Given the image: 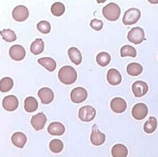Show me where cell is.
<instances>
[{
	"label": "cell",
	"instance_id": "cell-19",
	"mask_svg": "<svg viewBox=\"0 0 158 157\" xmlns=\"http://www.w3.org/2000/svg\"><path fill=\"white\" fill-rule=\"evenodd\" d=\"M68 54H69L71 61L76 65L80 64V63L82 62V55L77 48H75V47L70 48L68 51Z\"/></svg>",
	"mask_w": 158,
	"mask_h": 157
},
{
	"label": "cell",
	"instance_id": "cell-25",
	"mask_svg": "<svg viewBox=\"0 0 158 157\" xmlns=\"http://www.w3.org/2000/svg\"><path fill=\"white\" fill-rule=\"evenodd\" d=\"M127 73L131 76H138L143 71V68L140 64L131 63L127 68Z\"/></svg>",
	"mask_w": 158,
	"mask_h": 157
},
{
	"label": "cell",
	"instance_id": "cell-27",
	"mask_svg": "<svg viewBox=\"0 0 158 157\" xmlns=\"http://www.w3.org/2000/svg\"><path fill=\"white\" fill-rule=\"evenodd\" d=\"M14 86V81L11 78L5 77L0 81V91L5 93L10 91Z\"/></svg>",
	"mask_w": 158,
	"mask_h": 157
},
{
	"label": "cell",
	"instance_id": "cell-33",
	"mask_svg": "<svg viewBox=\"0 0 158 157\" xmlns=\"http://www.w3.org/2000/svg\"><path fill=\"white\" fill-rule=\"evenodd\" d=\"M90 26L93 29V30H96V31H99V30H102V26H103V23H102V21L98 20V19H93L91 21V23H90Z\"/></svg>",
	"mask_w": 158,
	"mask_h": 157
},
{
	"label": "cell",
	"instance_id": "cell-16",
	"mask_svg": "<svg viewBox=\"0 0 158 157\" xmlns=\"http://www.w3.org/2000/svg\"><path fill=\"white\" fill-rule=\"evenodd\" d=\"M108 83L113 86H116L120 84L122 82V76L118 70L114 68H111L107 72L106 76Z\"/></svg>",
	"mask_w": 158,
	"mask_h": 157
},
{
	"label": "cell",
	"instance_id": "cell-22",
	"mask_svg": "<svg viewBox=\"0 0 158 157\" xmlns=\"http://www.w3.org/2000/svg\"><path fill=\"white\" fill-rule=\"evenodd\" d=\"M24 107L26 112L28 113H33L35 110H37L38 108V102L37 99L34 97H27L25 100Z\"/></svg>",
	"mask_w": 158,
	"mask_h": 157
},
{
	"label": "cell",
	"instance_id": "cell-8",
	"mask_svg": "<svg viewBox=\"0 0 158 157\" xmlns=\"http://www.w3.org/2000/svg\"><path fill=\"white\" fill-rule=\"evenodd\" d=\"M12 17L17 22H24L29 18L28 9L23 5H19L13 10Z\"/></svg>",
	"mask_w": 158,
	"mask_h": 157
},
{
	"label": "cell",
	"instance_id": "cell-18",
	"mask_svg": "<svg viewBox=\"0 0 158 157\" xmlns=\"http://www.w3.org/2000/svg\"><path fill=\"white\" fill-rule=\"evenodd\" d=\"M11 141L15 146L19 148H23L27 142V137L23 133L17 132L12 135Z\"/></svg>",
	"mask_w": 158,
	"mask_h": 157
},
{
	"label": "cell",
	"instance_id": "cell-21",
	"mask_svg": "<svg viewBox=\"0 0 158 157\" xmlns=\"http://www.w3.org/2000/svg\"><path fill=\"white\" fill-rule=\"evenodd\" d=\"M37 62L45 68L48 72H53L56 68V61L50 57H42L38 59Z\"/></svg>",
	"mask_w": 158,
	"mask_h": 157
},
{
	"label": "cell",
	"instance_id": "cell-15",
	"mask_svg": "<svg viewBox=\"0 0 158 157\" xmlns=\"http://www.w3.org/2000/svg\"><path fill=\"white\" fill-rule=\"evenodd\" d=\"M38 97L43 104H49L53 101L54 93L48 87H42L38 91Z\"/></svg>",
	"mask_w": 158,
	"mask_h": 157
},
{
	"label": "cell",
	"instance_id": "cell-28",
	"mask_svg": "<svg viewBox=\"0 0 158 157\" xmlns=\"http://www.w3.org/2000/svg\"><path fill=\"white\" fill-rule=\"evenodd\" d=\"M0 34H1L4 41H6V42H13V41L17 40V36H16L15 33L10 29L0 31Z\"/></svg>",
	"mask_w": 158,
	"mask_h": 157
},
{
	"label": "cell",
	"instance_id": "cell-10",
	"mask_svg": "<svg viewBox=\"0 0 158 157\" xmlns=\"http://www.w3.org/2000/svg\"><path fill=\"white\" fill-rule=\"evenodd\" d=\"M9 54L10 58L14 60L20 61L26 56V50L20 44H15L10 48Z\"/></svg>",
	"mask_w": 158,
	"mask_h": 157
},
{
	"label": "cell",
	"instance_id": "cell-26",
	"mask_svg": "<svg viewBox=\"0 0 158 157\" xmlns=\"http://www.w3.org/2000/svg\"><path fill=\"white\" fill-rule=\"evenodd\" d=\"M110 60H111V58H110V54L105 52H99L96 56L97 63H98V64L100 65L101 67L107 66L110 64Z\"/></svg>",
	"mask_w": 158,
	"mask_h": 157
},
{
	"label": "cell",
	"instance_id": "cell-32",
	"mask_svg": "<svg viewBox=\"0 0 158 157\" xmlns=\"http://www.w3.org/2000/svg\"><path fill=\"white\" fill-rule=\"evenodd\" d=\"M37 30H39L41 33H44V34H47L51 30L50 24L47 21H41V22H38L37 25Z\"/></svg>",
	"mask_w": 158,
	"mask_h": 157
},
{
	"label": "cell",
	"instance_id": "cell-35",
	"mask_svg": "<svg viewBox=\"0 0 158 157\" xmlns=\"http://www.w3.org/2000/svg\"><path fill=\"white\" fill-rule=\"evenodd\" d=\"M97 2H99H99H100V3H102V2H106V1H105V0H104V1H99V0H98V1H97Z\"/></svg>",
	"mask_w": 158,
	"mask_h": 157
},
{
	"label": "cell",
	"instance_id": "cell-13",
	"mask_svg": "<svg viewBox=\"0 0 158 157\" xmlns=\"http://www.w3.org/2000/svg\"><path fill=\"white\" fill-rule=\"evenodd\" d=\"M110 107L112 111H114L116 114L123 113L127 108V102L123 98L116 97L111 100L110 102Z\"/></svg>",
	"mask_w": 158,
	"mask_h": 157
},
{
	"label": "cell",
	"instance_id": "cell-1",
	"mask_svg": "<svg viewBox=\"0 0 158 157\" xmlns=\"http://www.w3.org/2000/svg\"><path fill=\"white\" fill-rule=\"evenodd\" d=\"M58 78L60 81L66 85H71L76 82L77 79V72L74 68L69 66H64L60 69L58 73Z\"/></svg>",
	"mask_w": 158,
	"mask_h": 157
},
{
	"label": "cell",
	"instance_id": "cell-6",
	"mask_svg": "<svg viewBox=\"0 0 158 157\" xmlns=\"http://www.w3.org/2000/svg\"><path fill=\"white\" fill-rule=\"evenodd\" d=\"M88 98V92L84 87H76L71 92V100L74 103H82Z\"/></svg>",
	"mask_w": 158,
	"mask_h": 157
},
{
	"label": "cell",
	"instance_id": "cell-20",
	"mask_svg": "<svg viewBox=\"0 0 158 157\" xmlns=\"http://www.w3.org/2000/svg\"><path fill=\"white\" fill-rule=\"evenodd\" d=\"M111 154L113 157H127L128 149L124 144H117L112 147Z\"/></svg>",
	"mask_w": 158,
	"mask_h": 157
},
{
	"label": "cell",
	"instance_id": "cell-14",
	"mask_svg": "<svg viewBox=\"0 0 158 157\" xmlns=\"http://www.w3.org/2000/svg\"><path fill=\"white\" fill-rule=\"evenodd\" d=\"M2 107L6 111H15L19 107V100L15 95H8L2 100Z\"/></svg>",
	"mask_w": 158,
	"mask_h": 157
},
{
	"label": "cell",
	"instance_id": "cell-29",
	"mask_svg": "<svg viewBox=\"0 0 158 157\" xmlns=\"http://www.w3.org/2000/svg\"><path fill=\"white\" fill-rule=\"evenodd\" d=\"M64 148V144L61 141L58 139L52 140L49 143V149L53 153H60Z\"/></svg>",
	"mask_w": 158,
	"mask_h": 157
},
{
	"label": "cell",
	"instance_id": "cell-17",
	"mask_svg": "<svg viewBox=\"0 0 158 157\" xmlns=\"http://www.w3.org/2000/svg\"><path fill=\"white\" fill-rule=\"evenodd\" d=\"M48 132L50 135L61 136L65 132V127L60 122H52L48 127Z\"/></svg>",
	"mask_w": 158,
	"mask_h": 157
},
{
	"label": "cell",
	"instance_id": "cell-31",
	"mask_svg": "<svg viewBox=\"0 0 158 157\" xmlns=\"http://www.w3.org/2000/svg\"><path fill=\"white\" fill-rule=\"evenodd\" d=\"M65 11V6L62 2H55V3L52 4V7H51V12L53 15L56 17L61 16L62 14H64Z\"/></svg>",
	"mask_w": 158,
	"mask_h": 157
},
{
	"label": "cell",
	"instance_id": "cell-12",
	"mask_svg": "<svg viewBox=\"0 0 158 157\" xmlns=\"http://www.w3.org/2000/svg\"><path fill=\"white\" fill-rule=\"evenodd\" d=\"M106 141V135L104 133H101L98 129L97 126L95 125L92 127V133L91 135V142L95 145V146H99L102 145Z\"/></svg>",
	"mask_w": 158,
	"mask_h": 157
},
{
	"label": "cell",
	"instance_id": "cell-30",
	"mask_svg": "<svg viewBox=\"0 0 158 157\" xmlns=\"http://www.w3.org/2000/svg\"><path fill=\"white\" fill-rule=\"evenodd\" d=\"M121 56L122 57H126V56H131V57H136L137 56V51L133 46L130 45H125L122 47L121 50Z\"/></svg>",
	"mask_w": 158,
	"mask_h": 157
},
{
	"label": "cell",
	"instance_id": "cell-11",
	"mask_svg": "<svg viewBox=\"0 0 158 157\" xmlns=\"http://www.w3.org/2000/svg\"><path fill=\"white\" fill-rule=\"evenodd\" d=\"M46 122L47 118L45 114L43 113H38L36 115H34L32 117L31 120H30V123H31L32 126L37 131L42 130L43 128L45 127Z\"/></svg>",
	"mask_w": 158,
	"mask_h": 157
},
{
	"label": "cell",
	"instance_id": "cell-3",
	"mask_svg": "<svg viewBox=\"0 0 158 157\" xmlns=\"http://www.w3.org/2000/svg\"><path fill=\"white\" fill-rule=\"evenodd\" d=\"M141 18V11L137 8H130L125 12L123 22L125 25L130 26L138 22Z\"/></svg>",
	"mask_w": 158,
	"mask_h": 157
},
{
	"label": "cell",
	"instance_id": "cell-4",
	"mask_svg": "<svg viewBox=\"0 0 158 157\" xmlns=\"http://www.w3.org/2000/svg\"><path fill=\"white\" fill-rule=\"evenodd\" d=\"M127 38L130 42L135 44H139L145 40V32L141 28L134 27L131 29V30L128 33Z\"/></svg>",
	"mask_w": 158,
	"mask_h": 157
},
{
	"label": "cell",
	"instance_id": "cell-2",
	"mask_svg": "<svg viewBox=\"0 0 158 157\" xmlns=\"http://www.w3.org/2000/svg\"><path fill=\"white\" fill-rule=\"evenodd\" d=\"M120 14H121V9L118 5L114 2H110L102 9L103 16L108 21H111V22L118 20L119 19Z\"/></svg>",
	"mask_w": 158,
	"mask_h": 157
},
{
	"label": "cell",
	"instance_id": "cell-24",
	"mask_svg": "<svg viewBox=\"0 0 158 157\" xmlns=\"http://www.w3.org/2000/svg\"><path fill=\"white\" fill-rule=\"evenodd\" d=\"M157 127V120L154 117H150L144 125V131L148 134L152 133Z\"/></svg>",
	"mask_w": 158,
	"mask_h": 157
},
{
	"label": "cell",
	"instance_id": "cell-5",
	"mask_svg": "<svg viewBox=\"0 0 158 157\" xmlns=\"http://www.w3.org/2000/svg\"><path fill=\"white\" fill-rule=\"evenodd\" d=\"M96 114V110L91 105L83 106L79 110V118L81 121L85 122H91L95 118Z\"/></svg>",
	"mask_w": 158,
	"mask_h": 157
},
{
	"label": "cell",
	"instance_id": "cell-9",
	"mask_svg": "<svg viewBox=\"0 0 158 157\" xmlns=\"http://www.w3.org/2000/svg\"><path fill=\"white\" fill-rule=\"evenodd\" d=\"M132 91L134 96L137 98H141L146 94V93L149 91V87L145 82L138 80V81L134 82L132 85Z\"/></svg>",
	"mask_w": 158,
	"mask_h": 157
},
{
	"label": "cell",
	"instance_id": "cell-7",
	"mask_svg": "<svg viewBox=\"0 0 158 157\" xmlns=\"http://www.w3.org/2000/svg\"><path fill=\"white\" fill-rule=\"evenodd\" d=\"M149 109L145 103H137L132 109V116L136 120H143L148 114Z\"/></svg>",
	"mask_w": 158,
	"mask_h": 157
},
{
	"label": "cell",
	"instance_id": "cell-23",
	"mask_svg": "<svg viewBox=\"0 0 158 157\" xmlns=\"http://www.w3.org/2000/svg\"><path fill=\"white\" fill-rule=\"evenodd\" d=\"M44 48H45V44L42 39L37 38L31 44L30 51L34 55H39L44 51Z\"/></svg>",
	"mask_w": 158,
	"mask_h": 157
},
{
	"label": "cell",
	"instance_id": "cell-34",
	"mask_svg": "<svg viewBox=\"0 0 158 157\" xmlns=\"http://www.w3.org/2000/svg\"><path fill=\"white\" fill-rule=\"evenodd\" d=\"M150 3H158V0H156V1H152V0H149V1Z\"/></svg>",
	"mask_w": 158,
	"mask_h": 157
}]
</instances>
